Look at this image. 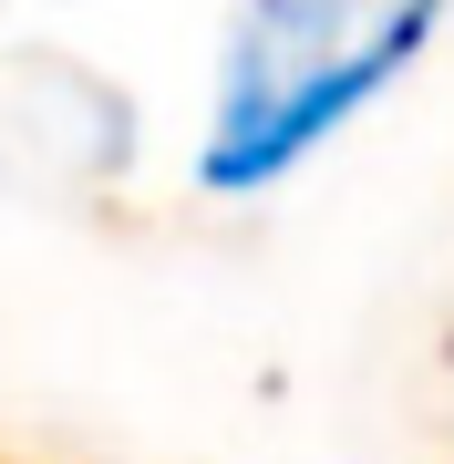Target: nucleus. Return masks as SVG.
Returning <instances> with one entry per match:
<instances>
[{"instance_id":"1","label":"nucleus","mask_w":454,"mask_h":464,"mask_svg":"<svg viewBox=\"0 0 454 464\" xmlns=\"http://www.w3.org/2000/svg\"><path fill=\"white\" fill-rule=\"evenodd\" d=\"M444 11L454 0H248L217 63V124H207L197 186L207 197L279 186L423 63Z\"/></svg>"}]
</instances>
